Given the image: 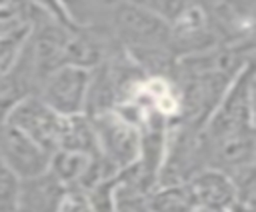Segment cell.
I'll list each match as a JSON object with an SVG mask.
<instances>
[{
  "label": "cell",
  "instance_id": "cell-9",
  "mask_svg": "<svg viewBox=\"0 0 256 212\" xmlns=\"http://www.w3.org/2000/svg\"><path fill=\"white\" fill-rule=\"evenodd\" d=\"M150 212H196L198 204L190 182L158 184L146 194Z\"/></svg>",
  "mask_w": 256,
  "mask_h": 212
},
{
  "label": "cell",
  "instance_id": "cell-14",
  "mask_svg": "<svg viewBox=\"0 0 256 212\" xmlns=\"http://www.w3.org/2000/svg\"><path fill=\"white\" fill-rule=\"evenodd\" d=\"M132 4H138L146 10H150L152 14L160 16L162 20H166L168 24L192 2V0H126Z\"/></svg>",
  "mask_w": 256,
  "mask_h": 212
},
{
  "label": "cell",
  "instance_id": "cell-6",
  "mask_svg": "<svg viewBox=\"0 0 256 212\" xmlns=\"http://www.w3.org/2000/svg\"><path fill=\"white\" fill-rule=\"evenodd\" d=\"M66 188L48 172L22 178L16 196V212H58Z\"/></svg>",
  "mask_w": 256,
  "mask_h": 212
},
{
  "label": "cell",
  "instance_id": "cell-12",
  "mask_svg": "<svg viewBox=\"0 0 256 212\" xmlns=\"http://www.w3.org/2000/svg\"><path fill=\"white\" fill-rule=\"evenodd\" d=\"M26 36H28V30L0 36V78L6 76L14 68L16 60L20 56V50L26 42Z\"/></svg>",
  "mask_w": 256,
  "mask_h": 212
},
{
  "label": "cell",
  "instance_id": "cell-16",
  "mask_svg": "<svg viewBox=\"0 0 256 212\" xmlns=\"http://www.w3.org/2000/svg\"><path fill=\"white\" fill-rule=\"evenodd\" d=\"M58 212H90L88 208V200L84 196V192L80 190H68Z\"/></svg>",
  "mask_w": 256,
  "mask_h": 212
},
{
  "label": "cell",
  "instance_id": "cell-11",
  "mask_svg": "<svg viewBox=\"0 0 256 212\" xmlns=\"http://www.w3.org/2000/svg\"><path fill=\"white\" fill-rule=\"evenodd\" d=\"M114 192H116L114 176L88 188L84 192V196L88 200L90 212H114Z\"/></svg>",
  "mask_w": 256,
  "mask_h": 212
},
{
  "label": "cell",
  "instance_id": "cell-3",
  "mask_svg": "<svg viewBox=\"0 0 256 212\" xmlns=\"http://www.w3.org/2000/svg\"><path fill=\"white\" fill-rule=\"evenodd\" d=\"M90 86V70L62 64L42 78L36 94L60 116H74L86 112Z\"/></svg>",
  "mask_w": 256,
  "mask_h": 212
},
{
  "label": "cell",
  "instance_id": "cell-7",
  "mask_svg": "<svg viewBox=\"0 0 256 212\" xmlns=\"http://www.w3.org/2000/svg\"><path fill=\"white\" fill-rule=\"evenodd\" d=\"M196 204L202 210H230L236 198V184L232 176L220 168H202L190 180Z\"/></svg>",
  "mask_w": 256,
  "mask_h": 212
},
{
  "label": "cell",
  "instance_id": "cell-10",
  "mask_svg": "<svg viewBox=\"0 0 256 212\" xmlns=\"http://www.w3.org/2000/svg\"><path fill=\"white\" fill-rule=\"evenodd\" d=\"M64 18L74 28H106L114 0H58Z\"/></svg>",
  "mask_w": 256,
  "mask_h": 212
},
{
  "label": "cell",
  "instance_id": "cell-8",
  "mask_svg": "<svg viewBox=\"0 0 256 212\" xmlns=\"http://www.w3.org/2000/svg\"><path fill=\"white\" fill-rule=\"evenodd\" d=\"M58 148L80 152V154H88V156H96L98 154L94 126H92V120H90V116L86 112L62 118Z\"/></svg>",
  "mask_w": 256,
  "mask_h": 212
},
{
  "label": "cell",
  "instance_id": "cell-13",
  "mask_svg": "<svg viewBox=\"0 0 256 212\" xmlns=\"http://www.w3.org/2000/svg\"><path fill=\"white\" fill-rule=\"evenodd\" d=\"M18 186H20V178L0 158V212H8L16 208Z\"/></svg>",
  "mask_w": 256,
  "mask_h": 212
},
{
  "label": "cell",
  "instance_id": "cell-1",
  "mask_svg": "<svg viewBox=\"0 0 256 212\" xmlns=\"http://www.w3.org/2000/svg\"><path fill=\"white\" fill-rule=\"evenodd\" d=\"M108 32L112 40L128 54L156 48H170V24L150 10L114 0L108 12Z\"/></svg>",
  "mask_w": 256,
  "mask_h": 212
},
{
  "label": "cell",
  "instance_id": "cell-15",
  "mask_svg": "<svg viewBox=\"0 0 256 212\" xmlns=\"http://www.w3.org/2000/svg\"><path fill=\"white\" fill-rule=\"evenodd\" d=\"M116 180V178H114ZM114 212H150L146 196L134 190H128L116 182L114 192Z\"/></svg>",
  "mask_w": 256,
  "mask_h": 212
},
{
  "label": "cell",
  "instance_id": "cell-2",
  "mask_svg": "<svg viewBox=\"0 0 256 212\" xmlns=\"http://www.w3.org/2000/svg\"><path fill=\"white\" fill-rule=\"evenodd\" d=\"M88 116L94 126L98 154L114 172L136 162L140 150L138 126L122 118L116 110H104Z\"/></svg>",
  "mask_w": 256,
  "mask_h": 212
},
{
  "label": "cell",
  "instance_id": "cell-17",
  "mask_svg": "<svg viewBox=\"0 0 256 212\" xmlns=\"http://www.w3.org/2000/svg\"><path fill=\"white\" fill-rule=\"evenodd\" d=\"M8 212H16V210H8Z\"/></svg>",
  "mask_w": 256,
  "mask_h": 212
},
{
  "label": "cell",
  "instance_id": "cell-5",
  "mask_svg": "<svg viewBox=\"0 0 256 212\" xmlns=\"http://www.w3.org/2000/svg\"><path fill=\"white\" fill-rule=\"evenodd\" d=\"M0 158L22 180L48 170L50 152L20 130L0 122Z\"/></svg>",
  "mask_w": 256,
  "mask_h": 212
},
{
  "label": "cell",
  "instance_id": "cell-4",
  "mask_svg": "<svg viewBox=\"0 0 256 212\" xmlns=\"http://www.w3.org/2000/svg\"><path fill=\"white\" fill-rule=\"evenodd\" d=\"M62 118L58 112H54L36 92L20 98L12 108L4 114L2 122L8 126L20 130L28 138H32L36 144H40L46 152H54L58 148Z\"/></svg>",
  "mask_w": 256,
  "mask_h": 212
}]
</instances>
